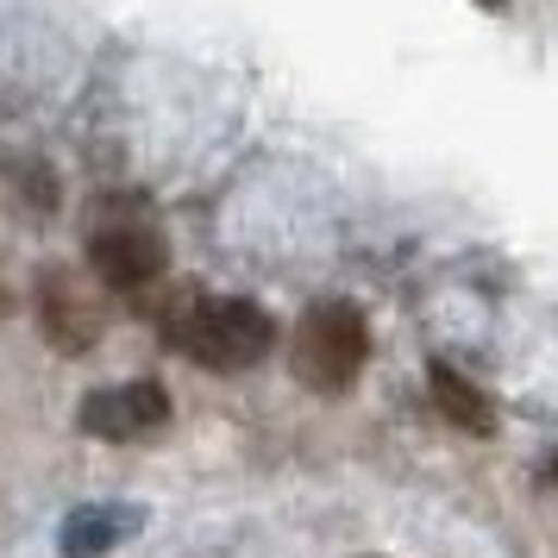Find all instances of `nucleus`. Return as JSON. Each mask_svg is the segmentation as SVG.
I'll list each match as a JSON object with an SVG mask.
<instances>
[{
  "label": "nucleus",
  "instance_id": "obj_2",
  "mask_svg": "<svg viewBox=\"0 0 558 558\" xmlns=\"http://www.w3.org/2000/svg\"><path fill=\"white\" fill-rule=\"evenodd\" d=\"M364 357H371V327H364V314L352 302L307 307L302 332H295V377L307 389H320V396L352 389L357 371H364Z\"/></svg>",
  "mask_w": 558,
  "mask_h": 558
},
{
  "label": "nucleus",
  "instance_id": "obj_9",
  "mask_svg": "<svg viewBox=\"0 0 558 558\" xmlns=\"http://www.w3.org/2000/svg\"><path fill=\"white\" fill-rule=\"evenodd\" d=\"M483 7H502V0H483Z\"/></svg>",
  "mask_w": 558,
  "mask_h": 558
},
{
  "label": "nucleus",
  "instance_id": "obj_4",
  "mask_svg": "<svg viewBox=\"0 0 558 558\" xmlns=\"http://www.w3.org/2000/svg\"><path fill=\"white\" fill-rule=\"evenodd\" d=\"M88 264H95V277L107 289H145V282L163 277L170 252H163V239H157L151 220H107L88 239Z\"/></svg>",
  "mask_w": 558,
  "mask_h": 558
},
{
  "label": "nucleus",
  "instance_id": "obj_6",
  "mask_svg": "<svg viewBox=\"0 0 558 558\" xmlns=\"http://www.w3.org/2000/svg\"><path fill=\"white\" fill-rule=\"evenodd\" d=\"M132 527H138V514H132V508H82V514H70V527H63V553H70V558L113 553V539L132 533Z\"/></svg>",
  "mask_w": 558,
  "mask_h": 558
},
{
  "label": "nucleus",
  "instance_id": "obj_3",
  "mask_svg": "<svg viewBox=\"0 0 558 558\" xmlns=\"http://www.w3.org/2000/svg\"><path fill=\"white\" fill-rule=\"evenodd\" d=\"M38 320H45V339H51L63 357H82L95 339H101V295L95 282L76 277V270H45L38 277Z\"/></svg>",
  "mask_w": 558,
  "mask_h": 558
},
{
  "label": "nucleus",
  "instance_id": "obj_7",
  "mask_svg": "<svg viewBox=\"0 0 558 558\" xmlns=\"http://www.w3.org/2000/svg\"><path fill=\"white\" fill-rule=\"evenodd\" d=\"M433 396H439V414H446L452 427L489 433V402H483V389H477V383H464L458 371L433 364Z\"/></svg>",
  "mask_w": 558,
  "mask_h": 558
},
{
  "label": "nucleus",
  "instance_id": "obj_1",
  "mask_svg": "<svg viewBox=\"0 0 558 558\" xmlns=\"http://www.w3.org/2000/svg\"><path fill=\"white\" fill-rule=\"evenodd\" d=\"M163 339L189 352L207 371H252L257 357L277 345V320L257 302H239V295H202V289H177L163 314H157Z\"/></svg>",
  "mask_w": 558,
  "mask_h": 558
},
{
  "label": "nucleus",
  "instance_id": "obj_8",
  "mask_svg": "<svg viewBox=\"0 0 558 558\" xmlns=\"http://www.w3.org/2000/svg\"><path fill=\"white\" fill-rule=\"evenodd\" d=\"M0 314H13V289H7V277H0Z\"/></svg>",
  "mask_w": 558,
  "mask_h": 558
},
{
  "label": "nucleus",
  "instance_id": "obj_5",
  "mask_svg": "<svg viewBox=\"0 0 558 558\" xmlns=\"http://www.w3.org/2000/svg\"><path fill=\"white\" fill-rule=\"evenodd\" d=\"M170 421V396L157 383H120V389H95L82 402L76 427L95 439H145L151 427Z\"/></svg>",
  "mask_w": 558,
  "mask_h": 558
}]
</instances>
